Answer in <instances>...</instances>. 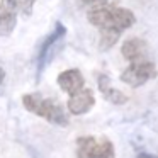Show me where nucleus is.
Here are the masks:
<instances>
[{
	"label": "nucleus",
	"mask_w": 158,
	"mask_h": 158,
	"mask_svg": "<svg viewBox=\"0 0 158 158\" xmlns=\"http://www.w3.org/2000/svg\"><path fill=\"white\" fill-rule=\"evenodd\" d=\"M87 19L92 26L99 27V31L102 29H114V31L124 32L127 27L134 24V14L127 9L116 7V5H99L89 10Z\"/></svg>",
	"instance_id": "obj_1"
},
{
	"label": "nucleus",
	"mask_w": 158,
	"mask_h": 158,
	"mask_svg": "<svg viewBox=\"0 0 158 158\" xmlns=\"http://www.w3.org/2000/svg\"><path fill=\"white\" fill-rule=\"evenodd\" d=\"M22 106L29 112L43 117L58 126H68V117L60 104H56L53 99H44L39 94H24L22 95Z\"/></svg>",
	"instance_id": "obj_2"
},
{
	"label": "nucleus",
	"mask_w": 158,
	"mask_h": 158,
	"mask_svg": "<svg viewBox=\"0 0 158 158\" xmlns=\"http://www.w3.org/2000/svg\"><path fill=\"white\" fill-rule=\"evenodd\" d=\"M77 156L78 158H116L114 144L106 136H80L77 139Z\"/></svg>",
	"instance_id": "obj_3"
},
{
	"label": "nucleus",
	"mask_w": 158,
	"mask_h": 158,
	"mask_svg": "<svg viewBox=\"0 0 158 158\" xmlns=\"http://www.w3.org/2000/svg\"><path fill=\"white\" fill-rule=\"evenodd\" d=\"M156 77V66L155 63L141 60V61H131V65L121 73V80L129 87H141L146 82Z\"/></svg>",
	"instance_id": "obj_4"
},
{
	"label": "nucleus",
	"mask_w": 158,
	"mask_h": 158,
	"mask_svg": "<svg viewBox=\"0 0 158 158\" xmlns=\"http://www.w3.org/2000/svg\"><path fill=\"white\" fill-rule=\"evenodd\" d=\"M65 34H66V27L61 24V22H56L55 29L49 32V36L43 41L41 48H39V53H38V75H41V72L44 70V66L48 65L49 60L53 58L55 48L60 44V41L63 39Z\"/></svg>",
	"instance_id": "obj_5"
},
{
	"label": "nucleus",
	"mask_w": 158,
	"mask_h": 158,
	"mask_svg": "<svg viewBox=\"0 0 158 158\" xmlns=\"http://www.w3.org/2000/svg\"><path fill=\"white\" fill-rule=\"evenodd\" d=\"M95 104V97H94V92L90 89H85L83 87L82 90L72 94L66 102V107H68L70 114L73 116H82V114H87Z\"/></svg>",
	"instance_id": "obj_6"
},
{
	"label": "nucleus",
	"mask_w": 158,
	"mask_h": 158,
	"mask_svg": "<svg viewBox=\"0 0 158 158\" xmlns=\"http://www.w3.org/2000/svg\"><path fill=\"white\" fill-rule=\"evenodd\" d=\"M56 82H58L60 89L65 90L68 95H72V94L82 90L83 85H85V78H83L82 72L77 70V68H70V70L61 72L58 75V78H56Z\"/></svg>",
	"instance_id": "obj_7"
},
{
	"label": "nucleus",
	"mask_w": 158,
	"mask_h": 158,
	"mask_svg": "<svg viewBox=\"0 0 158 158\" xmlns=\"http://www.w3.org/2000/svg\"><path fill=\"white\" fill-rule=\"evenodd\" d=\"M121 53L127 61H141L146 55V43L139 38H129L123 43Z\"/></svg>",
	"instance_id": "obj_8"
},
{
	"label": "nucleus",
	"mask_w": 158,
	"mask_h": 158,
	"mask_svg": "<svg viewBox=\"0 0 158 158\" xmlns=\"http://www.w3.org/2000/svg\"><path fill=\"white\" fill-rule=\"evenodd\" d=\"M97 83H99V90L104 95V99L109 100L110 104H114V106H123V104L127 102V95L123 94L121 90L114 89V87L110 85V78L107 75H99Z\"/></svg>",
	"instance_id": "obj_9"
},
{
	"label": "nucleus",
	"mask_w": 158,
	"mask_h": 158,
	"mask_svg": "<svg viewBox=\"0 0 158 158\" xmlns=\"http://www.w3.org/2000/svg\"><path fill=\"white\" fill-rule=\"evenodd\" d=\"M17 26V14L0 4V38L10 36Z\"/></svg>",
	"instance_id": "obj_10"
},
{
	"label": "nucleus",
	"mask_w": 158,
	"mask_h": 158,
	"mask_svg": "<svg viewBox=\"0 0 158 158\" xmlns=\"http://www.w3.org/2000/svg\"><path fill=\"white\" fill-rule=\"evenodd\" d=\"M0 4L14 14H22L24 17H29L32 14L36 0H0Z\"/></svg>",
	"instance_id": "obj_11"
},
{
	"label": "nucleus",
	"mask_w": 158,
	"mask_h": 158,
	"mask_svg": "<svg viewBox=\"0 0 158 158\" xmlns=\"http://www.w3.org/2000/svg\"><path fill=\"white\" fill-rule=\"evenodd\" d=\"M121 34H123V32L114 31V29H102V31H100L99 48L102 49V51H107V49H110V48H112V46L117 43V39L121 38Z\"/></svg>",
	"instance_id": "obj_12"
},
{
	"label": "nucleus",
	"mask_w": 158,
	"mask_h": 158,
	"mask_svg": "<svg viewBox=\"0 0 158 158\" xmlns=\"http://www.w3.org/2000/svg\"><path fill=\"white\" fill-rule=\"evenodd\" d=\"M78 4L83 5V7H99V5H106L107 4V0H78Z\"/></svg>",
	"instance_id": "obj_13"
},
{
	"label": "nucleus",
	"mask_w": 158,
	"mask_h": 158,
	"mask_svg": "<svg viewBox=\"0 0 158 158\" xmlns=\"http://www.w3.org/2000/svg\"><path fill=\"white\" fill-rule=\"evenodd\" d=\"M138 158H158V156H155V155H150V153H141Z\"/></svg>",
	"instance_id": "obj_14"
},
{
	"label": "nucleus",
	"mask_w": 158,
	"mask_h": 158,
	"mask_svg": "<svg viewBox=\"0 0 158 158\" xmlns=\"http://www.w3.org/2000/svg\"><path fill=\"white\" fill-rule=\"evenodd\" d=\"M5 80V70L4 68H0V85H2V82Z\"/></svg>",
	"instance_id": "obj_15"
}]
</instances>
